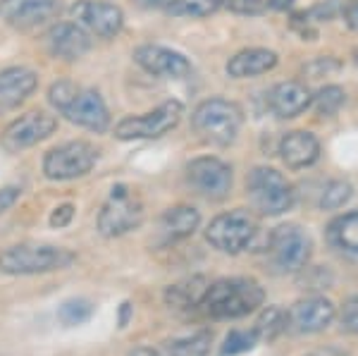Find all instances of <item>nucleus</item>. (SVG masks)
Returning <instances> with one entry per match:
<instances>
[{"instance_id": "f8f14e48", "label": "nucleus", "mask_w": 358, "mask_h": 356, "mask_svg": "<svg viewBox=\"0 0 358 356\" xmlns=\"http://www.w3.org/2000/svg\"><path fill=\"white\" fill-rule=\"evenodd\" d=\"M57 129V118L45 111H31L20 115L17 120L8 124L3 129V136H0V143H3L5 151L17 153L24 151V148L36 146L38 141L48 139L50 134Z\"/></svg>"}, {"instance_id": "4c0bfd02", "label": "nucleus", "mask_w": 358, "mask_h": 356, "mask_svg": "<svg viewBox=\"0 0 358 356\" xmlns=\"http://www.w3.org/2000/svg\"><path fill=\"white\" fill-rule=\"evenodd\" d=\"M308 356H346V352H344V349H339V347H334V344H327V347L310 352Z\"/></svg>"}, {"instance_id": "a211bd4d", "label": "nucleus", "mask_w": 358, "mask_h": 356, "mask_svg": "<svg viewBox=\"0 0 358 356\" xmlns=\"http://www.w3.org/2000/svg\"><path fill=\"white\" fill-rule=\"evenodd\" d=\"M287 318H289V325L296 332H303V335L320 332L334 320V306L325 297H306V299H299L294 304Z\"/></svg>"}, {"instance_id": "4be33fe9", "label": "nucleus", "mask_w": 358, "mask_h": 356, "mask_svg": "<svg viewBox=\"0 0 358 356\" xmlns=\"http://www.w3.org/2000/svg\"><path fill=\"white\" fill-rule=\"evenodd\" d=\"M275 65H277L275 50L246 48V50H239L236 55L229 57L227 74L234 79H251V77H261V74L275 70Z\"/></svg>"}, {"instance_id": "a878e982", "label": "nucleus", "mask_w": 358, "mask_h": 356, "mask_svg": "<svg viewBox=\"0 0 358 356\" xmlns=\"http://www.w3.org/2000/svg\"><path fill=\"white\" fill-rule=\"evenodd\" d=\"M213 335L208 330L194 332V335L179 337L170 344V356H208Z\"/></svg>"}, {"instance_id": "7c9ffc66", "label": "nucleus", "mask_w": 358, "mask_h": 356, "mask_svg": "<svg viewBox=\"0 0 358 356\" xmlns=\"http://www.w3.org/2000/svg\"><path fill=\"white\" fill-rule=\"evenodd\" d=\"M256 344H258V337L253 330H232L227 337H224L220 356H236V354L251 352Z\"/></svg>"}, {"instance_id": "dca6fc26", "label": "nucleus", "mask_w": 358, "mask_h": 356, "mask_svg": "<svg viewBox=\"0 0 358 356\" xmlns=\"http://www.w3.org/2000/svg\"><path fill=\"white\" fill-rule=\"evenodd\" d=\"M43 45L57 60L74 62L91 50V36L77 22H57L43 34Z\"/></svg>"}, {"instance_id": "c85d7f7f", "label": "nucleus", "mask_w": 358, "mask_h": 356, "mask_svg": "<svg viewBox=\"0 0 358 356\" xmlns=\"http://www.w3.org/2000/svg\"><path fill=\"white\" fill-rule=\"evenodd\" d=\"M94 315V304L89 299H69L60 306V311H57V318H60L62 325H82L86 320Z\"/></svg>"}, {"instance_id": "6ab92c4d", "label": "nucleus", "mask_w": 358, "mask_h": 356, "mask_svg": "<svg viewBox=\"0 0 358 356\" xmlns=\"http://www.w3.org/2000/svg\"><path fill=\"white\" fill-rule=\"evenodd\" d=\"M270 111L277 118H299L301 113H306L313 103V94L308 91V86L301 82H282L273 86V91L268 94Z\"/></svg>"}, {"instance_id": "412c9836", "label": "nucleus", "mask_w": 358, "mask_h": 356, "mask_svg": "<svg viewBox=\"0 0 358 356\" xmlns=\"http://www.w3.org/2000/svg\"><path fill=\"white\" fill-rule=\"evenodd\" d=\"M317 156H320V143H317V139L310 131L296 129L282 136L280 158L285 160L287 168H292V170L308 168V165L315 163Z\"/></svg>"}, {"instance_id": "39448f33", "label": "nucleus", "mask_w": 358, "mask_h": 356, "mask_svg": "<svg viewBox=\"0 0 358 356\" xmlns=\"http://www.w3.org/2000/svg\"><path fill=\"white\" fill-rule=\"evenodd\" d=\"M246 194L253 208L263 215H282L294 206V187L275 168H253L246 180Z\"/></svg>"}, {"instance_id": "f257e3e1", "label": "nucleus", "mask_w": 358, "mask_h": 356, "mask_svg": "<svg viewBox=\"0 0 358 356\" xmlns=\"http://www.w3.org/2000/svg\"><path fill=\"white\" fill-rule=\"evenodd\" d=\"M48 103L55 113H60L77 127L96 131V134H103L110 127V113L96 89H82L69 79H60V82L50 84Z\"/></svg>"}, {"instance_id": "9d476101", "label": "nucleus", "mask_w": 358, "mask_h": 356, "mask_svg": "<svg viewBox=\"0 0 358 356\" xmlns=\"http://www.w3.org/2000/svg\"><path fill=\"white\" fill-rule=\"evenodd\" d=\"M268 251L280 271L296 273L310 261L313 242H310L308 232H303L299 225H280L270 234Z\"/></svg>"}, {"instance_id": "393cba45", "label": "nucleus", "mask_w": 358, "mask_h": 356, "mask_svg": "<svg viewBox=\"0 0 358 356\" xmlns=\"http://www.w3.org/2000/svg\"><path fill=\"white\" fill-rule=\"evenodd\" d=\"M327 234H330V242L334 246L358 254V211L339 215L330 225V232Z\"/></svg>"}, {"instance_id": "6e6552de", "label": "nucleus", "mask_w": 358, "mask_h": 356, "mask_svg": "<svg viewBox=\"0 0 358 356\" xmlns=\"http://www.w3.org/2000/svg\"><path fill=\"white\" fill-rule=\"evenodd\" d=\"M184 115V106L179 101H165L151 113L129 115L115 124V136L120 141H141V139H160L167 131H172L179 124Z\"/></svg>"}, {"instance_id": "79ce46f5", "label": "nucleus", "mask_w": 358, "mask_h": 356, "mask_svg": "<svg viewBox=\"0 0 358 356\" xmlns=\"http://www.w3.org/2000/svg\"><path fill=\"white\" fill-rule=\"evenodd\" d=\"M129 356H160V352H155V349H151V347H138Z\"/></svg>"}, {"instance_id": "58836bf2", "label": "nucleus", "mask_w": 358, "mask_h": 356, "mask_svg": "<svg viewBox=\"0 0 358 356\" xmlns=\"http://www.w3.org/2000/svg\"><path fill=\"white\" fill-rule=\"evenodd\" d=\"M129 313H131V304L124 301L122 308H120V328H124V325H127V320H129Z\"/></svg>"}, {"instance_id": "2f4dec72", "label": "nucleus", "mask_w": 358, "mask_h": 356, "mask_svg": "<svg viewBox=\"0 0 358 356\" xmlns=\"http://www.w3.org/2000/svg\"><path fill=\"white\" fill-rule=\"evenodd\" d=\"M339 62L334 60V57H315L313 62H308L306 65V74H310L313 79H317V77H325V74H330V72H337L339 70Z\"/></svg>"}, {"instance_id": "e433bc0d", "label": "nucleus", "mask_w": 358, "mask_h": 356, "mask_svg": "<svg viewBox=\"0 0 358 356\" xmlns=\"http://www.w3.org/2000/svg\"><path fill=\"white\" fill-rule=\"evenodd\" d=\"M344 20L354 31H358V0H349L344 8Z\"/></svg>"}, {"instance_id": "cd10ccee", "label": "nucleus", "mask_w": 358, "mask_h": 356, "mask_svg": "<svg viewBox=\"0 0 358 356\" xmlns=\"http://www.w3.org/2000/svg\"><path fill=\"white\" fill-rule=\"evenodd\" d=\"M222 5L224 0H175L167 10L179 17H208L217 13Z\"/></svg>"}, {"instance_id": "c9c22d12", "label": "nucleus", "mask_w": 358, "mask_h": 356, "mask_svg": "<svg viewBox=\"0 0 358 356\" xmlns=\"http://www.w3.org/2000/svg\"><path fill=\"white\" fill-rule=\"evenodd\" d=\"M17 199H20V189H17V187H3V189H0V215H3L5 211L13 208V206L17 204Z\"/></svg>"}, {"instance_id": "f03ea898", "label": "nucleus", "mask_w": 358, "mask_h": 356, "mask_svg": "<svg viewBox=\"0 0 358 356\" xmlns=\"http://www.w3.org/2000/svg\"><path fill=\"white\" fill-rule=\"evenodd\" d=\"M265 301V292L256 280L248 278H224L208 285V292L201 301V308L210 318L232 320L244 318L261 308Z\"/></svg>"}, {"instance_id": "bb28decb", "label": "nucleus", "mask_w": 358, "mask_h": 356, "mask_svg": "<svg viewBox=\"0 0 358 356\" xmlns=\"http://www.w3.org/2000/svg\"><path fill=\"white\" fill-rule=\"evenodd\" d=\"M346 101V94L342 86H325V89H320L317 94L313 96V103L310 106L315 108L317 115H322V118H332V115L339 113V108L344 106Z\"/></svg>"}, {"instance_id": "1a4fd4ad", "label": "nucleus", "mask_w": 358, "mask_h": 356, "mask_svg": "<svg viewBox=\"0 0 358 356\" xmlns=\"http://www.w3.org/2000/svg\"><path fill=\"white\" fill-rule=\"evenodd\" d=\"M98 151L89 141H65L43 156V175L50 182H69L94 170Z\"/></svg>"}, {"instance_id": "0eeeda50", "label": "nucleus", "mask_w": 358, "mask_h": 356, "mask_svg": "<svg viewBox=\"0 0 358 356\" xmlns=\"http://www.w3.org/2000/svg\"><path fill=\"white\" fill-rule=\"evenodd\" d=\"M143 204L127 185H115L98 213V232L108 239L122 237L141 225Z\"/></svg>"}, {"instance_id": "7ed1b4c3", "label": "nucleus", "mask_w": 358, "mask_h": 356, "mask_svg": "<svg viewBox=\"0 0 358 356\" xmlns=\"http://www.w3.org/2000/svg\"><path fill=\"white\" fill-rule=\"evenodd\" d=\"M244 124V113L234 101L208 99L192 113V127L206 143L229 146Z\"/></svg>"}, {"instance_id": "9b49d317", "label": "nucleus", "mask_w": 358, "mask_h": 356, "mask_svg": "<svg viewBox=\"0 0 358 356\" xmlns=\"http://www.w3.org/2000/svg\"><path fill=\"white\" fill-rule=\"evenodd\" d=\"M187 182L199 197L208 201H222L232 192V168L215 156L194 158L187 165Z\"/></svg>"}, {"instance_id": "a19ab883", "label": "nucleus", "mask_w": 358, "mask_h": 356, "mask_svg": "<svg viewBox=\"0 0 358 356\" xmlns=\"http://www.w3.org/2000/svg\"><path fill=\"white\" fill-rule=\"evenodd\" d=\"M143 5H148V8H170L172 3H175V0H141Z\"/></svg>"}, {"instance_id": "ea45409f", "label": "nucleus", "mask_w": 358, "mask_h": 356, "mask_svg": "<svg viewBox=\"0 0 358 356\" xmlns=\"http://www.w3.org/2000/svg\"><path fill=\"white\" fill-rule=\"evenodd\" d=\"M268 5L273 10H280V13H282V10H289L292 8L294 0H268Z\"/></svg>"}, {"instance_id": "aec40b11", "label": "nucleus", "mask_w": 358, "mask_h": 356, "mask_svg": "<svg viewBox=\"0 0 358 356\" xmlns=\"http://www.w3.org/2000/svg\"><path fill=\"white\" fill-rule=\"evenodd\" d=\"M201 225V213L194 206H172L158 220V242L175 244L192 237Z\"/></svg>"}, {"instance_id": "f704fd0d", "label": "nucleus", "mask_w": 358, "mask_h": 356, "mask_svg": "<svg viewBox=\"0 0 358 356\" xmlns=\"http://www.w3.org/2000/svg\"><path fill=\"white\" fill-rule=\"evenodd\" d=\"M72 218H74V206L72 204H62V206H57V208L53 211V215H50V225L62 229V227H67L69 222H72Z\"/></svg>"}, {"instance_id": "ddd939ff", "label": "nucleus", "mask_w": 358, "mask_h": 356, "mask_svg": "<svg viewBox=\"0 0 358 356\" xmlns=\"http://www.w3.org/2000/svg\"><path fill=\"white\" fill-rule=\"evenodd\" d=\"M69 15L89 36L98 38H115L124 27L122 10L115 3H103V0H79L72 5Z\"/></svg>"}, {"instance_id": "2eb2a0df", "label": "nucleus", "mask_w": 358, "mask_h": 356, "mask_svg": "<svg viewBox=\"0 0 358 356\" xmlns=\"http://www.w3.org/2000/svg\"><path fill=\"white\" fill-rule=\"evenodd\" d=\"M134 62L143 72L163 79H184L194 72L187 55H182L179 50L165 48V45H153V43L138 45L134 50Z\"/></svg>"}, {"instance_id": "20e7f679", "label": "nucleus", "mask_w": 358, "mask_h": 356, "mask_svg": "<svg viewBox=\"0 0 358 356\" xmlns=\"http://www.w3.org/2000/svg\"><path fill=\"white\" fill-rule=\"evenodd\" d=\"M74 254L53 244H17L0 254V273L38 275L72 266Z\"/></svg>"}, {"instance_id": "423d86ee", "label": "nucleus", "mask_w": 358, "mask_h": 356, "mask_svg": "<svg viewBox=\"0 0 358 356\" xmlns=\"http://www.w3.org/2000/svg\"><path fill=\"white\" fill-rule=\"evenodd\" d=\"M258 234V222L248 211H227L210 220L206 227V242L222 254H241L253 244Z\"/></svg>"}, {"instance_id": "c756f323", "label": "nucleus", "mask_w": 358, "mask_h": 356, "mask_svg": "<svg viewBox=\"0 0 358 356\" xmlns=\"http://www.w3.org/2000/svg\"><path fill=\"white\" fill-rule=\"evenodd\" d=\"M351 194H354V189H351L349 182L334 180L325 189H322V194H320V208L322 211H337V208H342L346 201L351 199Z\"/></svg>"}, {"instance_id": "4468645a", "label": "nucleus", "mask_w": 358, "mask_h": 356, "mask_svg": "<svg viewBox=\"0 0 358 356\" xmlns=\"http://www.w3.org/2000/svg\"><path fill=\"white\" fill-rule=\"evenodd\" d=\"M60 15V0H0V20L20 31H29Z\"/></svg>"}, {"instance_id": "5701e85b", "label": "nucleus", "mask_w": 358, "mask_h": 356, "mask_svg": "<svg viewBox=\"0 0 358 356\" xmlns=\"http://www.w3.org/2000/svg\"><path fill=\"white\" fill-rule=\"evenodd\" d=\"M208 280L203 275H192V278L182 280V283H175L165 290V301L167 306L175 308H194L201 306L206 292H208Z\"/></svg>"}, {"instance_id": "b1692460", "label": "nucleus", "mask_w": 358, "mask_h": 356, "mask_svg": "<svg viewBox=\"0 0 358 356\" xmlns=\"http://www.w3.org/2000/svg\"><path fill=\"white\" fill-rule=\"evenodd\" d=\"M287 328H289V318H287V311H282L280 306H268V308H263V313L256 318L253 332H256L258 342H273Z\"/></svg>"}, {"instance_id": "f3484780", "label": "nucleus", "mask_w": 358, "mask_h": 356, "mask_svg": "<svg viewBox=\"0 0 358 356\" xmlns=\"http://www.w3.org/2000/svg\"><path fill=\"white\" fill-rule=\"evenodd\" d=\"M38 74L29 67H5L0 70V115L17 111L36 91Z\"/></svg>"}, {"instance_id": "473e14b6", "label": "nucleus", "mask_w": 358, "mask_h": 356, "mask_svg": "<svg viewBox=\"0 0 358 356\" xmlns=\"http://www.w3.org/2000/svg\"><path fill=\"white\" fill-rule=\"evenodd\" d=\"M339 320H342V328L346 332H358V297H351L349 301H344Z\"/></svg>"}, {"instance_id": "72a5a7b5", "label": "nucleus", "mask_w": 358, "mask_h": 356, "mask_svg": "<svg viewBox=\"0 0 358 356\" xmlns=\"http://www.w3.org/2000/svg\"><path fill=\"white\" fill-rule=\"evenodd\" d=\"M224 5L236 15H258L265 10L268 0H224Z\"/></svg>"}]
</instances>
